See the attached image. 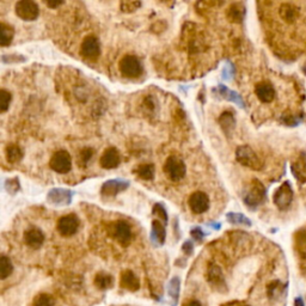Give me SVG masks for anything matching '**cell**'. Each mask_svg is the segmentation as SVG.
<instances>
[{
    "label": "cell",
    "instance_id": "cell-42",
    "mask_svg": "<svg viewBox=\"0 0 306 306\" xmlns=\"http://www.w3.org/2000/svg\"><path fill=\"white\" fill-rule=\"evenodd\" d=\"M185 306H202V305H201L197 300H191V301L188 302V304Z\"/></svg>",
    "mask_w": 306,
    "mask_h": 306
},
{
    "label": "cell",
    "instance_id": "cell-37",
    "mask_svg": "<svg viewBox=\"0 0 306 306\" xmlns=\"http://www.w3.org/2000/svg\"><path fill=\"white\" fill-rule=\"evenodd\" d=\"M5 188L9 193H16L20 189V182H18L17 178H14V180H8L5 183Z\"/></svg>",
    "mask_w": 306,
    "mask_h": 306
},
{
    "label": "cell",
    "instance_id": "cell-32",
    "mask_svg": "<svg viewBox=\"0 0 306 306\" xmlns=\"http://www.w3.org/2000/svg\"><path fill=\"white\" fill-rule=\"evenodd\" d=\"M228 221L236 225H245V226H251V221L246 218L245 215L239 214V213H228L226 215Z\"/></svg>",
    "mask_w": 306,
    "mask_h": 306
},
{
    "label": "cell",
    "instance_id": "cell-11",
    "mask_svg": "<svg viewBox=\"0 0 306 306\" xmlns=\"http://www.w3.org/2000/svg\"><path fill=\"white\" fill-rule=\"evenodd\" d=\"M293 200V190L288 182H285L281 187L275 191L274 203L280 209H287L290 206Z\"/></svg>",
    "mask_w": 306,
    "mask_h": 306
},
{
    "label": "cell",
    "instance_id": "cell-33",
    "mask_svg": "<svg viewBox=\"0 0 306 306\" xmlns=\"http://www.w3.org/2000/svg\"><path fill=\"white\" fill-rule=\"evenodd\" d=\"M94 153H95V151L92 150V148H90V147L83 148V150L79 152V158H78L80 165L84 166L89 162H90L92 157H94Z\"/></svg>",
    "mask_w": 306,
    "mask_h": 306
},
{
    "label": "cell",
    "instance_id": "cell-31",
    "mask_svg": "<svg viewBox=\"0 0 306 306\" xmlns=\"http://www.w3.org/2000/svg\"><path fill=\"white\" fill-rule=\"evenodd\" d=\"M219 92H220V95H221V96H224V97L226 98V100H230V101H232V102H236V103L239 104L240 107H244V103H243L242 98H240L239 96H238V95L236 94V92L228 90L227 88H225L224 85H220V86H219Z\"/></svg>",
    "mask_w": 306,
    "mask_h": 306
},
{
    "label": "cell",
    "instance_id": "cell-1",
    "mask_svg": "<svg viewBox=\"0 0 306 306\" xmlns=\"http://www.w3.org/2000/svg\"><path fill=\"white\" fill-rule=\"evenodd\" d=\"M265 199V189L263 184L257 180H253L249 184L248 189L244 191L243 200L244 203L250 208H256V207L261 205Z\"/></svg>",
    "mask_w": 306,
    "mask_h": 306
},
{
    "label": "cell",
    "instance_id": "cell-16",
    "mask_svg": "<svg viewBox=\"0 0 306 306\" xmlns=\"http://www.w3.org/2000/svg\"><path fill=\"white\" fill-rule=\"evenodd\" d=\"M207 280H208V282L213 287H215L219 290H221L222 288L225 289V279L219 265L214 263L208 264V268H207Z\"/></svg>",
    "mask_w": 306,
    "mask_h": 306
},
{
    "label": "cell",
    "instance_id": "cell-24",
    "mask_svg": "<svg viewBox=\"0 0 306 306\" xmlns=\"http://www.w3.org/2000/svg\"><path fill=\"white\" fill-rule=\"evenodd\" d=\"M154 170H156V168H154L153 164L147 163V164H140V165L137 166L134 172L141 178V180L151 181L154 178Z\"/></svg>",
    "mask_w": 306,
    "mask_h": 306
},
{
    "label": "cell",
    "instance_id": "cell-23",
    "mask_svg": "<svg viewBox=\"0 0 306 306\" xmlns=\"http://www.w3.org/2000/svg\"><path fill=\"white\" fill-rule=\"evenodd\" d=\"M152 240L157 242L158 244H164L166 238V232H165V225H163V222L160 220H153L152 221Z\"/></svg>",
    "mask_w": 306,
    "mask_h": 306
},
{
    "label": "cell",
    "instance_id": "cell-18",
    "mask_svg": "<svg viewBox=\"0 0 306 306\" xmlns=\"http://www.w3.org/2000/svg\"><path fill=\"white\" fill-rule=\"evenodd\" d=\"M255 94L257 96L258 100L263 102V103H270L275 97V90L273 85L267 82L258 83L255 88Z\"/></svg>",
    "mask_w": 306,
    "mask_h": 306
},
{
    "label": "cell",
    "instance_id": "cell-8",
    "mask_svg": "<svg viewBox=\"0 0 306 306\" xmlns=\"http://www.w3.org/2000/svg\"><path fill=\"white\" fill-rule=\"evenodd\" d=\"M80 55L86 60H96L101 55L100 40L95 35L86 36L80 45Z\"/></svg>",
    "mask_w": 306,
    "mask_h": 306
},
{
    "label": "cell",
    "instance_id": "cell-6",
    "mask_svg": "<svg viewBox=\"0 0 306 306\" xmlns=\"http://www.w3.org/2000/svg\"><path fill=\"white\" fill-rule=\"evenodd\" d=\"M49 166L53 171L58 172L60 175H65L71 171L72 169V158H71L70 153L65 150L57 151L51 160H49Z\"/></svg>",
    "mask_w": 306,
    "mask_h": 306
},
{
    "label": "cell",
    "instance_id": "cell-40",
    "mask_svg": "<svg viewBox=\"0 0 306 306\" xmlns=\"http://www.w3.org/2000/svg\"><path fill=\"white\" fill-rule=\"evenodd\" d=\"M45 4L47 5V6H49V8L55 9V8H59V6H60V5H63L64 2H46Z\"/></svg>",
    "mask_w": 306,
    "mask_h": 306
},
{
    "label": "cell",
    "instance_id": "cell-7",
    "mask_svg": "<svg viewBox=\"0 0 306 306\" xmlns=\"http://www.w3.org/2000/svg\"><path fill=\"white\" fill-rule=\"evenodd\" d=\"M15 11H16V15L22 21L26 22L35 21L40 15L39 5L35 2H32V0L17 2L16 5H15Z\"/></svg>",
    "mask_w": 306,
    "mask_h": 306
},
{
    "label": "cell",
    "instance_id": "cell-39",
    "mask_svg": "<svg viewBox=\"0 0 306 306\" xmlns=\"http://www.w3.org/2000/svg\"><path fill=\"white\" fill-rule=\"evenodd\" d=\"M182 249H183V251L187 253V255H191V252H193V244L190 242H185Z\"/></svg>",
    "mask_w": 306,
    "mask_h": 306
},
{
    "label": "cell",
    "instance_id": "cell-3",
    "mask_svg": "<svg viewBox=\"0 0 306 306\" xmlns=\"http://www.w3.org/2000/svg\"><path fill=\"white\" fill-rule=\"evenodd\" d=\"M108 232L117 243L121 244L122 246H128L132 242L133 233L132 228L123 220H117L111 222L108 227Z\"/></svg>",
    "mask_w": 306,
    "mask_h": 306
},
{
    "label": "cell",
    "instance_id": "cell-15",
    "mask_svg": "<svg viewBox=\"0 0 306 306\" xmlns=\"http://www.w3.org/2000/svg\"><path fill=\"white\" fill-rule=\"evenodd\" d=\"M24 242L32 249H40L45 243V234L40 228L30 227L24 232Z\"/></svg>",
    "mask_w": 306,
    "mask_h": 306
},
{
    "label": "cell",
    "instance_id": "cell-12",
    "mask_svg": "<svg viewBox=\"0 0 306 306\" xmlns=\"http://www.w3.org/2000/svg\"><path fill=\"white\" fill-rule=\"evenodd\" d=\"M121 163V154L115 147H108L102 154L100 164L103 169H115Z\"/></svg>",
    "mask_w": 306,
    "mask_h": 306
},
{
    "label": "cell",
    "instance_id": "cell-5",
    "mask_svg": "<svg viewBox=\"0 0 306 306\" xmlns=\"http://www.w3.org/2000/svg\"><path fill=\"white\" fill-rule=\"evenodd\" d=\"M236 159L242 165L252 170H261L263 168V163L259 159L255 151L249 146H239L236 151Z\"/></svg>",
    "mask_w": 306,
    "mask_h": 306
},
{
    "label": "cell",
    "instance_id": "cell-38",
    "mask_svg": "<svg viewBox=\"0 0 306 306\" xmlns=\"http://www.w3.org/2000/svg\"><path fill=\"white\" fill-rule=\"evenodd\" d=\"M190 234L194 239L197 240V242H201V240L203 239V232L201 231L200 227H194L193 230L190 231Z\"/></svg>",
    "mask_w": 306,
    "mask_h": 306
},
{
    "label": "cell",
    "instance_id": "cell-41",
    "mask_svg": "<svg viewBox=\"0 0 306 306\" xmlns=\"http://www.w3.org/2000/svg\"><path fill=\"white\" fill-rule=\"evenodd\" d=\"M294 306H304V301L301 298H296L294 301Z\"/></svg>",
    "mask_w": 306,
    "mask_h": 306
},
{
    "label": "cell",
    "instance_id": "cell-13",
    "mask_svg": "<svg viewBox=\"0 0 306 306\" xmlns=\"http://www.w3.org/2000/svg\"><path fill=\"white\" fill-rule=\"evenodd\" d=\"M128 187H129V182L128 181L109 180V181H107L103 185H102L101 193H102V195L106 196V197L116 196L117 194H120L121 191H125Z\"/></svg>",
    "mask_w": 306,
    "mask_h": 306
},
{
    "label": "cell",
    "instance_id": "cell-27",
    "mask_svg": "<svg viewBox=\"0 0 306 306\" xmlns=\"http://www.w3.org/2000/svg\"><path fill=\"white\" fill-rule=\"evenodd\" d=\"M95 285L100 289L111 288L114 285V279L111 275L107 273H98L95 276Z\"/></svg>",
    "mask_w": 306,
    "mask_h": 306
},
{
    "label": "cell",
    "instance_id": "cell-34",
    "mask_svg": "<svg viewBox=\"0 0 306 306\" xmlns=\"http://www.w3.org/2000/svg\"><path fill=\"white\" fill-rule=\"evenodd\" d=\"M121 10L122 12H126V14H131V12H134L137 9H139L141 6V3L139 2H122L121 4Z\"/></svg>",
    "mask_w": 306,
    "mask_h": 306
},
{
    "label": "cell",
    "instance_id": "cell-30",
    "mask_svg": "<svg viewBox=\"0 0 306 306\" xmlns=\"http://www.w3.org/2000/svg\"><path fill=\"white\" fill-rule=\"evenodd\" d=\"M12 101L11 92H9L5 89L0 90V113L4 114L10 108V103Z\"/></svg>",
    "mask_w": 306,
    "mask_h": 306
},
{
    "label": "cell",
    "instance_id": "cell-28",
    "mask_svg": "<svg viewBox=\"0 0 306 306\" xmlns=\"http://www.w3.org/2000/svg\"><path fill=\"white\" fill-rule=\"evenodd\" d=\"M12 271H14V265H12L11 259L6 257L5 255H3L0 257V279H8L12 274Z\"/></svg>",
    "mask_w": 306,
    "mask_h": 306
},
{
    "label": "cell",
    "instance_id": "cell-26",
    "mask_svg": "<svg viewBox=\"0 0 306 306\" xmlns=\"http://www.w3.org/2000/svg\"><path fill=\"white\" fill-rule=\"evenodd\" d=\"M280 17L287 23H293L298 17V12L293 5L283 4L280 8Z\"/></svg>",
    "mask_w": 306,
    "mask_h": 306
},
{
    "label": "cell",
    "instance_id": "cell-10",
    "mask_svg": "<svg viewBox=\"0 0 306 306\" xmlns=\"http://www.w3.org/2000/svg\"><path fill=\"white\" fill-rule=\"evenodd\" d=\"M188 205L194 214H203L209 208V197L203 191H195L189 196Z\"/></svg>",
    "mask_w": 306,
    "mask_h": 306
},
{
    "label": "cell",
    "instance_id": "cell-4",
    "mask_svg": "<svg viewBox=\"0 0 306 306\" xmlns=\"http://www.w3.org/2000/svg\"><path fill=\"white\" fill-rule=\"evenodd\" d=\"M187 168L183 160L175 156H170L164 163V174L171 182H180L184 178Z\"/></svg>",
    "mask_w": 306,
    "mask_h": 306
},
{
    "label": "cell",
    "instance_id": "cell-20",
    "mask_svg": "<svg viewBox=\"0 0 306 306\" xmlns=\"http://www.w3.org/2000/svg\"><path fill=\"white\" fill-rule=\"evenodd\" d=\"M292 169L293 175L298 181L300 182H306V157L300 156L294 163H292Z\"/></svg>",
    "mask_w": 306,
    "mask_h": 306
},
{
    "label": "cell",
    "instance_id": "cell-25",
    "mask_svg": "<svg viewBox=\"0 0 306 306\" xmlns=\"http://www.w3.org/2000/svg\"><path fill=\"white\" fill-rule=\"evenodd\" d=\"M219 123H220L222 131L226 133V134H230V133L233 131L234 126H236V120H234L232 114L228 113V111H225V113H222L220 117H219Z\"/></svg>",
    "mask_w": 306,
    "mask_h": 306
},
{
    "label": "cell",
    "instance_id": "cell-14",
    "mask_svg": "<svg viewBox=\"0 0 306 306\" xmlns=\"http://www.w3.org/2000/svg\"><path fill=\"white\" fill-rule=\"evenodd\" d=\"M47 199L52 205L55 206H66L70 205L72 201V191L61 188H55L48 193Z\"/></svg>",
    "mask_w": 306,
    "mask_h": 306
},
{
    "label": "cell",
    "instance_id": "cell-35",
    "mask_svg": "<svg viewBox=\"0 0 306 306\" xmlns=\"http://www.w3.org/2000/svg\"><path fill=\"white\" fill-rule=\"evenodd\" d=\"M152 213H153V214L158 215L159 220H163L164 224L166 225V222H168V214H166L165 208H164V207L160 205V203H156V205H154Z\"/></svg>",
    "mask_w": 306,
    "mask_h": 306
},
{
    "label": "cell",
    "instance_id": "cell-21",
    "mask_svg": "<svg viewBox=\"0 0 306 306\" xmlns=\"http://www.w3.org/2000/svg\"><path fill=\"white\" fill-rule=\"evenodd\" d=\"M15 36V29L10 24H6L5 22L0 23V46L8 47L10 46Z\"/></svg>",
    "mask_w": 306,
    "mask_h": 306
},
{
    "label": "cell",
    "instance_id": "cell-19",
    "mask_svg": "<svg viewBox=\"0 0 306 306\" xmlns=\"http://www.w3.org/2000/svg\"><path fill=\"white\" fill-rule=\"evenodd\" d=\"M244 16H245V8L243 4L236 3V4L230 5V8L226 10V17L228 21L233 22V23H240L244 20Z\"/></svg>",
    "mask_w": 306,
    "mask_h": 306
},
{
    "label": "cell",
    "instance_id": "cell-17",
    "mask_svg": "<svg viewBox=\"0 0 306 306\" xmlns=\"http://www.w3.org/2000/svg\"><path fill=\"white\" fill-rule=\"evenodd\" d=\"M120 285H121L122 288L135 292V290L140 288V280L138 279L137 275L132 270H123L121 276H120Z\"/></svg>",
    "mask_w": 306,
    "mask_h": 306
},
{
    "label": "cell",
    "instance_id": "cell-2",
    "mask_svg": "<svg viewBox=\"0 0 306 306\" xmlns=\"http://www.w3.org/2000/svg\"><path fill=\"white\" fill-rule=\"evenodd\" d=\"M120 72L123 77L129 79H134L140 77L144 72V67L141 61L134 55H125L119 63Z\"/></svg>",
    "mask_w": 306,
    "mask_h": 306
},
{
    "label": "cell",
    "instance_id": "cell-36",
    "mask_svg": "<svg viewBox=\"0 0 306 306\" xmlns=\"http://www.w3.org/2000/svg\"><path fill=\"white\" fill-rule=\"evenodd\" d=\"M169 290H170V294L177 298L178 290H180V280H178V277H174V279L170 281Z\"/></svg>",
    "mask_w": 306,
    "mask_h": 306
},
{
    "label": "cell",
    "instance_id": "cell-29",
    "mask_svg": "<svg viewBox=\"0 0 306 306\" xmlns=\"http://www.w3.org/2000/svg\"><path fill=\"white\" fill-rule=\"evenodd\" d=\"M54 298L52 295L47 294V293L37 294L33 301V306H54Z\"/></svg>",
    "mask_w": 306,
    "mask_h": 306
},
{
    "label": "cell",
    "instance_id": "cell-9",
    "mask_svg": "<svg viewBox=\"0 0 306 306\" xmlns=\"http://www.w3.org/2000/svg\"><path fill=\"white\" fill-rule=\"evenodd\" d=\"M79 224V218L76 214H67L59 219L57 230L63 237H71L77 233Z\"/></svg>",
    "mask_w": 306,
    "mask_h": 306
},
{
    "label": "cell",
    "instance_id": "cell-22",
    "mask_svg": "<svg viewBox=\"0 0 306 306\" xmlns=\"http://www.w3.org/2000/svg\"><path fill=\"white\" fill-rule=\"evenodd\" d=\"M23 156H24L23 151H22V148L18 146V145L10 144L5 148V157L9 163L11 164L20 163L22 158H23Z\"/></svg>",
    "mask_w": 306,
    "mask_h": 306
}]
</instances>
